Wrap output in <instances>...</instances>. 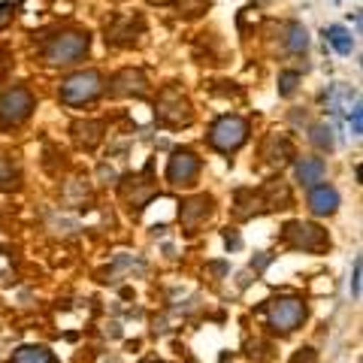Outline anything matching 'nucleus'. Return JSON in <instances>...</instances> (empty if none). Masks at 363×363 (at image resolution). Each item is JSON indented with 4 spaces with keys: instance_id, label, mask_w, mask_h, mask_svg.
Here are the masks:
<instances>
[{
    "instance_id": "14",
    "label": "nucleus",
    "mask_w": 363,
    "mask_h": 363,
    "mask_svg": "<svg viewBox=\"0 0 363 363\" xmlns=\"http://www.w3.org/2000/svg\"><path fill=\"white\" fill-rule=\"evenodd\" d=\"M76 140L85 145V149H94V145L104 140V124L100 121H85V124H73Z\"/></svg>"
},
{
    "instance_id": "6",
    "label": "nucleus",
    "mask_w": 363,
    "mask_h": 363,
    "mask_svg": "<svg viewBox=\"0 0 363 363\" xmlns=\"http://www.w3.org/2000/svg\"><path fill=\"white\" fill-rule=\"evenodd\" d=\"M33 112V94L28 88H6L4 94H0V128L4 130H13L18 124H25Z\"/></svg>"
},
{
    "instance_id": "23",
    "label": "nucleus",
    "mask_w": 363,
    "mask_h": 363,
    "mask_svg": "<svg viewBox=\"0 0 363 363\" xmlns=\"http://www.w3.org/2000/svg\"><path fill=\"white\" fill-rule=\"evenodd\" d=\"M13 21V6L9 4H0V28H6Z\"/></svg>"
},
{
    "instance_id": "20",
    "label": "nucleus",
    "mask_w": 363,
    "mask_h": 363,
    "mask_svg": "<svg viewBox=\"0 0 363 363\" xmlns=\"http://www.w3.org/2000/svg\"><path fill=\"white\" fill-rule=\"evenodd\" d=\"M297 82H300V73H294V70L281 73V76H279V94H281V97H291L294 91H297Z\"/></svg>"
},
{
    "instance_id": "16",
    "label": "nucleus",
    "mask_w": 363,
    "mask_h": 363,
    "mask_svg": "<svg viewBox=\"0 0 363 363\" xmlns=\"http://www.w3.org/2000/svg\"><path fill=\"white\" fill-rule=\"evenodd\" d=\"M267 145H272V152L264 149V157H267L269 164H285L288 157H291V143L285 140V136H281V140H279V136H269Z\"/></svg>"
},
{
    "instance_id": "21",
    "label": "nucleus",
    "mask_w": 363,
    "mask_h": 363,
    "mask_svg": "<svg viewBox=\"0 0 363 363\" xmlns=\"http://www.w3.org/2000/svg\"><path fill=\"white\" fill-rule=\"evenodd\" d=\"M360 279H363V260H354V276H351V297L360 300Z\"/></svg>"
},
{
    "instance_id": "8",
    "label": "nucleus",
    "mask_w": 363,
    "mask_h": 363,
    "mask_svg": "<svg viewBox=\"0 0 363 363\" xmlns=\"http://www.w3.org/2000/svg\"><path fill=\"white\" fill-rule=\"evenodd\" d=\"M200 176V161H197V155L194 152H188V149H176L173 157L167 161V182L173 188H188V185H194Z\"/></svg>"
},
{
    "instance_id": "12",
    "label": "nucleus",
    "mask_w": 363,
    "mask_h": 363,
    "mask_svg": "<svg viewBox=\"0 0 363 363\" xmlns=\"http://www.w3.org/2000/svg\"><path fill=\"white\" fill-rule=\"evenodd\" d=\"M294 173H297V182L306 188L318 185V182H324L327 176V164L321 161V157H300L297 167H294Z\"/></svg>"
},
{
    "instance_id": "24",
    "label": "nucleus",
    "mask_w": 363,
    "mask_h": 363,
    "mask_svg": "<svg viewBox=\"0 0 363 363\" xmlns=\"http://www.w3.org/2000/svg\"><path fill=\"white\" fill-rule=\"evenodd\" d=\"M315 360H318V357H315V351H312V348H303L300 354L294 357V363H315Z\"/></svg>"
},
{
    "instance_id": "9",
    "label": "nucleus",
    "mask_w": 363,
    "mask_h": 363,
    "mask_svg": "<svg viewBox=\"0 0 363 363\" xmlns=\"http://www.w3.org/2000/svg\"><path fill=\"white\" fill-rule=\"evenodd\" d=\"M212 212H215V200L209 194H197V197L185 200L179 206V224H182V230H185L188 236L197 233L200 227L212 218Z\"/></svg>"
},
{
    "instance_id": "4",
    "label": "nucleus",
    "mask_w": 363,
    "mask_h": 363,
    "mask_svg": "<svg viewBox=\"0 0 363 363\" xmlns=\"http://www.w3.org/2000/svg\"><path fill=\"white\" fill-rule=\"evenodd\" d=\"M100 91H104V79H100L97 70H79L61 82L58 97L67 106H85L91 100L100 97Z\"/></svg>"
},
{
    "instance_id": "22",
    "label": "nucleus",
    "mask_w": 363,
    "mask_h": 363,
    "mask_svg": "<svg viewBox=\"0 0 363 363\" xmlns=\"http://www.w3.org/2000/svg\"><path fill=\"white\" fill-rule=\"evenodd\" d=\"M351 133H354V136L363 133V112H360V104H354V109H351Z\"/></svg>"
},
{
    "instance_id": "3",
    "label": "nucleus",
    "mask_w": 363,
    "mask_h": 363,
    "mask_svg": "<svg viewBox=\"0 0 363 363\" xmlns=\"http://www.w3.org/2000/svg\"><path fill=\"white\" fill-rule=\"evenodd\" d=\"M248 121L240 116H221L218 121L209 128V145L221 155H233L240 152L242 145L248 143Z\"/></svg>"
},
{
    "instance_id": "17",
    "label": "nucleus",
    "mask_w": 363,
    "mask_h": 363,
    "mask_svg": "<svg viewBox=\"0 0 363 363\" xmlns=\"http://www.w3.org/2000/svg\"><path fill=\"white\" fill-rule=\"evenodd\" d=\"M18 185V167L13 164V157L9 155H0V188L9 191Z\"/></svg>"
},
{
    "instance_id": "5",
    "label": "nucleus",
    "mask_w": 363,
    "mask_h": 363,
    "mask_svg": "<svg viewBox=\"0 0 363 363\" xmlns=\"http://www.w3.org/2000/svg\"><path fill=\"white\" fill-rule=\"evenodd\" d=\"M281 240H285L294 252L321 255V252L330 248V236H327V230H324V227H318V224H309V221H291V224H285Z\"/></svg>"
},
{
    "instance_id": "10",
    "label": "nucleus",
    "mask_w": 363,
    "mask_h": 363,
    "mask_svg": "<svg viewBox=\"0 0 363 363\" xmlns=\"http://www.w3.org/2000/svg\"><path fill=\"white\" fill-rule=\"evenodd\" d=\"M109 94L112 97H145L149 94V82H145L143 70H121L109 85Z\"/></svg>"
},
{
    "instance_id": "7",
    "label": "nucleus",
    "mask_w": 363,
    "mask_h": 363,
    "mask_svg": "<svg viewBox=\"0 0 363 363\" xmlns=\"http://www.w3.org/2000/svg\"><path fill=\"white\" fill-rule=\"evenodd\" d=\"M155 118L167 124V128H185V124L194 121V109L179 91H164L161 100H157V109H155Z\"/></svg>"
},
{
    "instance_id": "18",
    "label": "nucleus",
    "mask_w": 363,
    "mask_h": 363,
    "mask_svg": "<svg viewBox=\"0 0 363 363\" xmlns=\"http://www.w3.org/2000/svg\"><path fill=\"white\" fill-rule=\"evenodd\" d=\"M306 45H309V33H306V28L303 25H291V30H288V49L294 55H300V52H306Z\"/></svg>"
},
{
    "instance_id": "26",
    "label": "nucleus",
    "mask_w": 363,
    "mask_h": 363,
    "mask_svg": "<svg viewBox=\"0 0 363 363\" xmlns=\"http://www.w3.org/2000/svg\"><path fill=\"white\" fill-rule=\"evenodd\" d=\"M143 363H164V360H155V357H149V360H143Z\"/></svg>"
},
{
    "instance_id": "2",
    "label": "nucleus",
    "mask_w": 363,
    "mask_h": 363,
    "mask_svg": "<svg viewBox=\"0 0 363 363\" xmlns=\"http://www.w3.org/2000/svg\"><path fill=\"white\" fill-rule=\"evenodd\" d=\"M88 45H91V37L82 30H67V33H58L45 43L43 49V58L55 64V67H70V64H79L88 55Z\"/></svg>"
},
{
    "instance_id": "15",
    "label": "nucleus",
    "mask_w": 363,
    "mask_h": 363,
    "mask_svg": "<svg viewBox=\"0 0 363 363\" xmlns=\"http://www.w3.org/2000/svg\"><path fill=\"white\" fill-rule=\"evenodd\" d=\"M324 40L330 43L339 55H351V49H354V40H351V33H348L345 28H339V25L327 28V30H324Z\"/></svg>"
},
{
    "instance_id": "11",
    "label": "nucleus",
    "mask_w": 363,
    "mask_h": 363,
    "mask_svg": "<svg viewBox=\"0 0 363 363\" xmlns=\"http://www.w3.org/2000/svg\"><path fill=\"white\" fill-rule=\"evenodd\" d=\"M309 209L318 218H330L339 209V191L333 185H312L309 191Z\"/></svg>"
},
{
    "instance_id": "19",
    "label": "nucleus",
    "mask_w": 363,
    "mask_h": 363,
    "mask_svg": "<svg viewBox=\"0 0 363 363\" xmlns=\"http://www.w3.org/2000/svg\"><path fill=\"white\" fill-rule=\"evenodd\" d=\"M312 143H315L321 152H330V149H333V130L324 128V124H315V128H312Z\"/></svg>"
},
{
    "instance_id": "25",
    "label": "nucleus",
    "mask_w": 363,
    "mask_h": 363,
    "mask_svg": "<svg viewBox=\"0 0 363 363\" xmlns=\"http://www.w3.org/2000/svg\"><path fill=\"white\" fill-rule=\"evenodd\" d=\"M149 4H161L164 6V4H173V0H149Z\"/></svg>"
},
{
    "instance_id": "1",
    "label": "nucleus",
    "mask_w": 363,
    "mask_h": 363,
    "mask_svg": "<svg viewBox=\"0 0 363 363\" xmlns=\"http://www.w3.org/2000/svg\"><path fill=\"white\" fill-rule=\"evenodd\" d=\"M264 318L279 336H288V333L300 330V327L306 324L309 306H306L300 297H276V300H269L264 306Z\"/></svg>"
},
{
    "instance_id": "13",
    "label": "nucleus",
    "mask_w": 363,
    "mask_h": 363,
    "mask_svg": "<svg viewBox=\"0 0 363 363\" xmlns=\"http://www.w3.org/2000/svg\"><path fill=\"white\" fill-rule=\"evenodd\" d=\"M13 363H58V357L45 345H21L13 354Z\"/></svg>"
}]
</instances>
